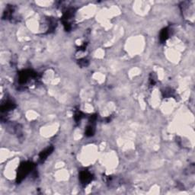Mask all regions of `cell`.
<instances>
[{"label": "cell", "instance_id": "obj_4", "mask_svg": "<svg viewBox=\"0 0 195 195\" xmlns=\"http://www.w3.org/2000/svg\"><path fill=\"white\" fill-rule=\"evenodd\" d=\"M53 150H54V147L51 146V147H48V148L46 149L44 151H42L40 154V160L41 161V162H44L46 158L48 157V155H51Z\"/></svg>", "mask_w": 195, "mask_h": 195}, {"label": "cell", "instance_id": "obj_3", "mask_svg": "<svg viewBox=\"0 0 195 195\" xmlns=\"http://www.w3.org/2000/svg\"><path fill=\"white\" fill-rule=\"evenodd\" d=\"M79 178H80L81 182L83 185H87L92 179V174L89 172L88 171H82V172H81Z\"/></svg>", "mask_w": 195, "mask_h": 195}, {"label": "cell", "instance_id": "obj_1", "mask_svg": "<svg viewBox=\"0 0 195 195\" xmlns=\"http://www.w3.org/2000/svg\"><path fill=\"white\" fill-rule=\"evenodd\" d=\"M33 168L34 164L31 162H23L22 164H21V166L18 169L17 182H20L22 181L26 177L27 174L33 169Z\"/></svg>", "mask_w": 195, "mask_h": 195}, {"label": "cell", "instance_id": "obj_2", "mask_svg": "<svg viewBox=\"0 0 195 195\" xmlns=\"http://www.w3.org/2000/svg\"><path fill=\"white\" fill-rule=\"evenodd\" d=\"M37 74L32 70H24L21 73H19V78H18V82L21 84L26 83L30 78H35Z\"/></svg>", "mask_w": 195, "mask_h": 195}, {"label": "cell", "instance_id": "obj_6", "mask_svg": "<svg viewBox=\"0 0 195 195\" xmlns=\"http://www.w3.org/2000/svg\"><path fill=\"white\" fill-rule=\"evenodd\" d=\"M169 35V32L168 28H164L160 33V40L161 42H165L168 39Z\"/></svg>", "mask_w": 195, "mask_h": 195}, {"label": "cell", "instance_id": "obj_5", "mask_svg": "<svg viewBox=\"0 0 195 195\" xmlns=\"http://www.w3.org/2000/svg\"><path fill=\"white\" fill-rule=\"evenodd\" d=\"M15 108V105L14 102H12V101H8L5 102V104H3L2 106V111H11L13 108Z\"/></svg>", "mask_w": 195, "mask_h": 195}, {"label": "cell", "instance_id": "obj_8", "mask_svg": "<svg viewBox=\"0 0 195 195\" xmlns=\"http://www.w3.org/2000/svg\"><path fill=\"white\" fill-rule=\"evenodd\" d=\"M82 115H83V114H82V112H81V111H77L76 113L75 114V116H74V118H75L76 121V122L80 121V120L82 119V117H83Z\"/></svg>", "mask_w": 195, "mask_h": 195}, {"label": "cell", "instance_id": "obj_7", "mask_svg": "<svg viewBox=\"0 0 195 195\" xmlns=\"http://www.w3.org/2000/svg\"><path fill=\"white\" fill-rule=\"evenodd\" d=\"M95 133V129L94 127L92 125H90L87 127V129L85 130V135L88 136H92L93 134Z\"/></svg>", "mask_w": 195, "mask_h": 195}]
</instances>
